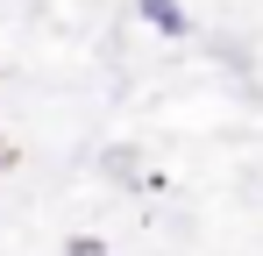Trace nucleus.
I'll return each instance as SVG.
<instances>
[{
	"label": "nucleus",
	"instance_id": "1",
	"mask_svg": "<svg viewBox=\"0 0 263 256\" xmlns=\"http://www.w3.org/2000/svg\"><path fill=\"white\" fill-rule=\"evenodd\" d=\"M135 14H142L157 36H192V14H185V0H135Z\"/></svg>",
	"mask_w": 263,
	"mask_h": 256
},
{
	"label": "nucleus",
	"instance_id": "2",
	"mask_svg": "<svg viewBox=\"0 0 263 256\" xmlns=\"http://www.w3.org/2000/svg\"><path fill=\"white\" fill-rule=\"evenodd\" d=\"M107 171H121V185H157V178L142 171V157H135V150H107Z\"/></svg>",
	"mask_w": 263,
	"mask_h": 256
},
{
	"label": "nucleus",
	"instance_id": "3",
	"mask_svg": "<svg viewBox=\"0 0 263 256\" xmlns=\"http://www.w3.org/2000/svg\"><path fill=\"white\" fill-rule=\"evenodd\" d=\"M64 256H107V242H100V235H79V242H71Z\"/></svg>",
	"mask_w": 263,
	"mask_h": 256
},
{
	"label": "nucleus",
	"instance_id": "4",
	"mask_svg": "<svg viewBox=\"0 0 263 256\" xmlns=\"http://www.w3.org/2000/svg\"><path fill=\"white\" fill-rule=\"evenodd\" d=\"M7 164H14V150H0V171H7Z\"/></svg>",
	"mask_w": 263,
	"mask_h": 256
}]
</instances>
